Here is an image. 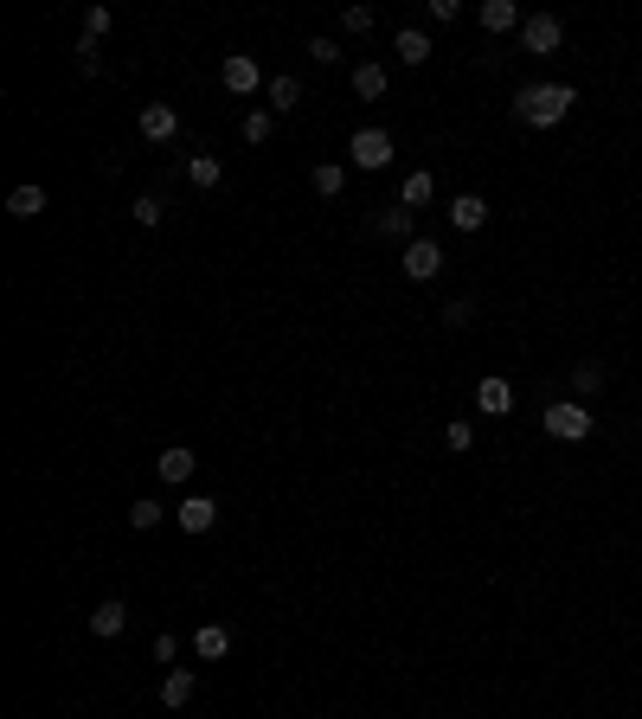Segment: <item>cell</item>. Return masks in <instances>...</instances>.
<instances>
[{
	"mask_svg": "<svg viewBox=\"0 0 642 719\" xmlns=\"http://www.w3.org/2000/svg\"><path fill=\"white\" fill-rule=\"evenodd\" d=\"M341 26L347 33H373V7H341Z\"/></svg>",
	"mask_w": 642,
	"mask_h": 719,
	"instance_id": "cell-30",
	"label": "cell"
},
{
	"mask_svg": "<svg viewBox=\"0 0 642 719\" xmlns=\"http://www.w3.org/2000/svg\"><path fill=\"white\" fill-rule=\"evenodd\" d=\"M476 20H482V33H521V20H527V13L514 7V0H482V7H476Z\"/></svg>",
	"mask_w": 642,
	"mask_h": 719,
	"instance_id": "cell-9",
	"label": "cell"
},
{
	"mask_svg": "<svg viewBox=\"0 0 642 719\" xmlns=\"http://www.w3.org/2000/svg\"><path fill=\"white\" fill-rule=\"evenodd\" d=\"M309 58H315V65H341V45H334V39H309Z\"/></svg>",
	"mask_w": 642,
	"mask_h": 719,
	"instance_id": "cell-34",
	"label": "cell"
},
{
	"mask_svg": "<svg viewBox=\"0 0 642 719\" xmlns=\"http://www.w3.org/2000/svg\"><path fill=\"white\" fill-rule=\"evenodd\" d=\"M443 212H450L456 232H482V225H488V200H482V193H456Z\"/></svg>",
	"mask_w": 642,
	"mask_h": 719,
	"instance_id": "cell-10",
	"label": "cell"
},
{
	"mask_svg": "<svg viewBox=\"0 0 642 719\" xmlns=\"http://www.w3.org/2000/svg\"><path fill=\"white\" fill-rule=\"evenodd\" d=\"M225 649H232V630H225V623H200V630H193V655H200V662H219Z\"/></svg>",
	"mask_w": 642,
	"mask_h": 719,
	"instance_id": "cell-15",
	"label": "cell"
},
{
	"mask_svg": "<svg viewBox=\"0 0 642 719\" xmlns=\"http://www.w3.org/2000/svg\"><path fill=\"white\" fill-rule=\"evenodd\" d=\"M219 84L232 90V97H244V103H251L257 90H270V78L257 71V58H251V52H225V65H219Z\"/></svg>",
	"mask_w": 642,
	"mask_h": 719,
	"instance_id": "cell-4",
	"label": "cell"
},
{
	"mask_svg": "<svg viewBox=\"0 0 642 719\" xmlns=\"http://www.w3.org/2000/svg\"><path fill=\"white\" fill-rule=\"evenodd\" d=\"M431 20L437 26H456V20H463V0H431Z\"/></svg>",
	"mask_w": 642,
	"mask_h": 719,
	"instance_id": "cell-33",
	"label": "cell"
},
{
	"mask_svg": "<svg viewBox=\"0 0 642 719\" xmlns=\"http://www.w3.org/2000/svg\"><path fill=\"white\" fill-rule=\"evenodd\" d=\"M399 155V142H392L386 129H354V142H347V161L360 167V174H379V167H392Z\"/></svg>",
	"mask_w": 642,
	"mask_h": 719,
	"instance_id": "cell-3",
	"label": "cell"
},
{
	"mask_svg": "<svg viewBox=\"0 0 642 719\" xmlns=\"http://www.w3.org/2000/svg\"><path fill=\"white\" fill-rule=\"evenodd\" d=\"M45 206H52V200H45V187H13V193H7V212H13V219H39Z\"/></svg>",
	"mask_w": 642,
	"mask_h": 719,
	"instance_id": "cell-19",
	"label": "cell"
},
{
	"mask_svg": "<svg viewBox=\"0 0 642 719\" xmlns=\"http://www.w3.org/2000/svg\"><path fill=\"white\" fill-rule=\"evenodd\" d=\"M476 411L508 418V411H514V386H508V379H482V386H476Z\"/></svg>",
	"mask_w": 642,
	"mask_h": 719,
	"instance_id": "cell-14",
	"label": "cell"
},
{
	"mask_svg": "<svg viewBox=\"0 0 642 719\" xmlns=\"http://www.w3.org/2000/svg\"><path fill=\"white\" fill-rule=\"evenodd\" d=\"M174 527L187 533V540H193V533H212V527H219V501H212V495H187L174 508Z\"/></svg>",
	"mask_w": 642,
	"mask_h": 719,
	"instance_id": "cell-7",
	"label": "cell"
},
{
	"mask_svg": "<svg viewBox=\"0 0 642 719\" xmlns=\"http://www.w3.org/2000/svg\"><path fill=\"white\" fill-rule=\"evenodd\" d=\"M431 200H437V180L424 174V167H418V174H405V187H399V206H411V212H418V206H431Z\"/></svg>",
	"mask_w": 642,
	"mask_h": 719,
	"instance_id": "cell-18",
	"label": "cell"
},
{
	"mask_svg": "<svg viewBox=\"0 0 642 719\" xmlns=\"http://www.w3.org/2000/svg\"><path fill=\"white\" fill-rule=\"evenodd\" d=\"M193 687H200V675H193V668H167V681H161V707H187Z\"/></svg>",
	"mask_w": 642,
	"mask_h": 719,
	"instance_id": "cell-16",
	"label": "cell"
},
{
	"mask_svg": "<svg viewBox=\"0 0 642 719\" xmlns=\"http://www.w3.org/2000/svg\"><path fill=\"white\" fill-rule=\"evenodd\" d=\"M373 232H379V238H399V251H405V244L418 238V212H411V206H386V212L373 219Z\"/></svg>",
	"mask_w": 642,
	"mask_h": 719,
	"instance_id": "cell-11",
	"label": "cell"
},
{
	"mask_svg": "<svg viewBox=\"0 0 642 719\" xmlns=\"http://www.w3.org/2000/svg\"><path fill=\"white\" fill-rule=\"evenodd\" d=\"M521 45H527L533 58H553L559 45H565V26L553 20V13H527V20H521Z\"/></svg>",
	"mask_w": 642,
	"mask_h": 719,
	"instance_id": "cell-5",
	"label": "cell"
},
{
	"mask_svg": "<svg viewBox=\"0 0 642 719\" xmlns=\"http://www.w3.org/2000/svg\"><path fill=\"white\" fill-rule=\"evenodd\" d=\"M174 135H180L174 103H142V142H174Z\"/></svg>",
	"mask_w": 642,
	"mask_h": 719,
	"instance_id": "cell-8",
	"label": "cell"
},
{
	"mask_svg": "<svg viewBox=\"0 0 642 719\" xmlns=\"http://www.w3.org/2000/svg\"><path fill=\"white\" fill-rule=\"evenodd\" d=\"M399 264H405L411 283H431L437 270H443V244H437V238H411L405 251H399Z\"/></svg>",
	"mask_w": 642,
	"mask_h": 719,
	"instance_id": "cell-6",
	"label": "cell"
},
{
	"mask_svg": "<svg viewBox=\"0 0 642 719\" xmlns=\"http://www.w3.org/2000/svg\"><path fill=\"white\" fill-rule=\"evenodd\" d=\"M354 97H360V103H379V97H386V65H373V58L354 65Z\"/></svg>",
	"mask_w": 642,
	"mask_h": 719,
	"instance_id": "cell-17",
	"label": "cell"
},
{
	"mask_svg": "<svg viewBox=\"0 0 642 719\" xmlns=\"http://www.w3.org/2000/svg\"><path fill=\"white\" fill-rule=\"evenodd\" d=\"M161 520H167V508H161V501H148V495H142V501H135V508H129V527H135V533L161 527Z\"/></svg>",
	"mask_w": 642,
	"mask_h": 719,
	"instance_id": "cell-26",
	"label": "cell"
},
{
	"mask_svg": "<svg viewBox=\"0 0 642 719\" xmlns=\"http://www.w3.org/2000/svg\"><path fill=\"white\" fill-rule=\"evenodd\" d=\"M546 437H559V443H585L591 431H598V411H591L585 399H559V405H546Z\"/></svg>",
	"mask_w": 642,
	"mask_h": 719,
	"instance_id": "cell-2",
	"label": "cell"
},
{
	"mask_svg": "<svg viewBox=\"0 0 642 719\" xmlns=\"http://www.w3.org/2000/svg\"><path fill=\"white\" fill-rule=\"evenodd\" d=\"M341 187H347V167L321 161V167H315V193H321V200H341Z\"/></svg>",
	"mask_w": 642,
	"mask_h": 719,
	"instance_id": "cell-24",
	"label": "cell"
},
{
	"mask_svg": "<svg viewBox=\"0 0 642 719\" xmlns=\"http://www.w3.org/2000/svg\"><path fill=\"white\" fill-rule=\"evenodd\" d=\"M572 392H578V399H598V392H604V366L598 360H578L572 366Z\"/></svg>",
	"mask_w": 642,
	"mask_h": 719,
	"instance_id": "cell-22",
	"label": "cell"
},
{
	"mask_svg": "<svg viewBox=\"0 0 642 719\" xmlns=\"http://www.w3.org/2000/svg\"><path fill=\"white\" fill-rule=\"evenodd\" d=\"M78 71H84V78H97V71H103V52L90 39H78Z\"/></svg>",
	"mask_w": 642,
	"mask_h": 719,
	"instance_id": "cell-31",
	"label": "cell"
},
{
	"mask_svg": "<svg viewBox=\"0 0 642 719\" xmlns=\"http://www.w3.org/2000/svg\"><path fill=\"white\" fill-rule=\"evenodd\" d=\"M270 129H277V116H270V110H244V142H251V148H264Z\"/></svg>",
	"mask_w": 642,
	"mask_h": 719,
	"instance_id": "cell-25",
	"label": "cell"
},
{
	"mask_svg": "<svg viewBox=\"0 0 642 719\" xmlns=\"http://www.w3.org/2000/svg\"><path fill=\"white\" fill-rule=\"evenodd\" d=\"M122 630H129V604L122 598H103L90 610V636H122Z\"/></svg>",
	"mask_w": 642,
	"mask_h": 719,
	"instance_id": "cell-13",
	"label": "cell"
},
{
	"mask_svg": "<svg viewBox=\"0 0 642 719\" xmlns=\"http://www.w3.org/2000/svg\"><path fill=\"white\" fill-rule=\"evenodd\" d=\"M187 180H193V187H200V193H212V187H219V180H225L219 155H193V161H187Z\"/></svg>",
	"mask_w": 642,
	"mask_h": 719,
	"instance_id": "cell-21",
	"label": "cell"
},
{
	"mask_svg": "<svg viewBox=\"0 0 642 719\" xmlns=\"http://www.w3.org/2000/svg\"><path fill=\"white\" fill-rule=\"evenodd\" d=\"M110 26H116V13H110V7H84V33H78V39L97 45L103 33H110Z\"/></svg>",
	"mask_w": 642,
	"mask_h": 719,
	"instance_id": "cell-27",
	"label": "cell"
},
{
	"mask_svg": "<svg viewBox=\"0 0 642 719\" xmlns=\"http://www.w3.org/2000/svg\"><path fill=\"white\" fill-rule=\"evenodd\" d=\"M469 321H476V302H450L443 309V328H469Z\"/></svg>",
	"mask_w": 642,
	"mask_h": 719,
	"instance_id": "cell-32",
	"label": "cell"
},
{
	"mask_svg": "<svg viewBox=\"0 0 642 719\" xmlns=\"http://www.w3.org/2000/svg\"><path fill=\"white\" fill-rule=\"evenodd\" d=\"M129 219L135 225H161V200H155V193H142V200L129 206Z\"/></svg>",
	"mask_w": 642,
	"mask_h": 719,
	"instance_id": "cell-29",
	"label": "cell"
},
{
	"mask_svg": "<svg viewBox=\"0 0 642 719\" xmlns=\"http://www.w3.org/2000/svg\"><path fill=\"white\" fill-rule=\"evenodd\" d=\"M578 90L572 84H527L521 97H514V116L527 122V129H559L565 116H572Z\"/></svg>",
	"mask_w": 642,
	"mask_h": 719,
	"instance_id": "cell-1",
	"label": "cell"
},
{
	"mask_svg": "<svg viewBox=\"0 0 642 719\" xmlns=\"http://www.w3.org/2000/svg\"><path fill=\"white\" fill-rule=\"evenodd\" d=\"M424 58H431V39H424L418 26H405L399 33V65H424Z\"/></svg>",
	"mask_w": 642,
	"mask_h": 719,
	"instance_id": "cell-23",
	"label": "cell"
},
{
	"mask_svg": "<svg viewBox=\"0 0 642 719\" xmlns=\"http://www.w3.org/2000/svg\"><path fill=\"white\" fill-rule=\"evenodd\" d=\"M193 469H200V463H193L187 443H167V450L155 456V476H161V482H193Z\"/></svg>",
	"mask_w": 642,
	"mask_h": 719,
	"instance_id": "cell-12",
	"label": "cell"
},
{
	"mask_svg": "<svg viewBox=\"0 0 642 719\" xmlns=\"http://www.w3.org/2000/svg\"><path fill=\"white\" fill-rule=\"evenodd\" d=\"M443 443H450V450L463 456L469 443H476V424H469V418H450V424H443Z\"/></svg>",
	"mask_w": 642,
	"mask_h": 719,
	"instance_id": "cell-28",
	"label": "cell"
},
{
	"mask_svg": "<svg viewBox=\"0 0 642 719\" xmlns=\"http://www.w3.org/2000/svg\"><path fill=\"white\" fill-rule=\"evenodd\" d=\"M264 97H270V110H283V116H296V110H302V84H296V78H270Z\"/></svg>",
	"mask_w": 642,
	"mask_h": 719,
	"instance_id": "cell-20",
	"label": "cell"
}]
</instances>
